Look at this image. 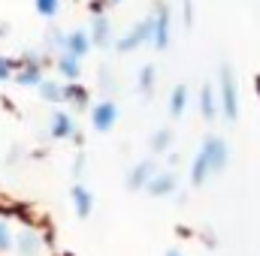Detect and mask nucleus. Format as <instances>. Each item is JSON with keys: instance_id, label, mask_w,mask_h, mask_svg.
I'll return each instance as SVG.
<instances>
[{"instance_id": "nucleus-1", "label": "nucleus", "mask_w": 260, "mask_h": 256, "mask_svg": "<svg viewBox=\"0 0 260 256\" xmlns=\"http://www.w3.org/2000/svg\"><path fill=\"white\" fill-rule=\"evenodd\" d=\"M227 160H230V151H227V142L221 136H206L200 151L191 160V169H188V178H191V187H203L212 175H221L227 169Z\"/></svg>"}, {"instance_id": "nucleus-2", "label": "nucleus", "mask_w": 260, "mask_h": 256, "mask_svg": "<svg viewBox=\"0 0 260 256\" xmlns=\"http://www.w3.org/2000/svg\"><path fill=\"white\" fill-rule=\"evenodd\" d=\"M218 109H221V115L233 124V121H239V81H236V75H233V69L230 64H221L218 69Z\"/></svg>"}, {"instance_id": "nucleus-3", "label": "nucleus", "mask_w": 260, "mask_h": 256, "mask_svg": "<svg viewBox=\"0 0 260 256\" xmlns=\"http://www.w3.org/2000/svg\"><path fill=\"white\" fill-rule=\"evenodd\" d=\"M151 36H154V15H145L142 21H136L127 33L115 42V49L121 55H130V52H136L142 46H151Z\"/></svg>"}, {"instance_id": "nucleus-4", "label": "nucleus", "mask_w": 260, "mask_h": 256, "mask_svg": "<svg viewBox=\"0 0 260 256\" xmlns=\"http://www.w3.org/2000/svg\"><path fill=\"white\" fill-rule=\"evenodd\" d=\"M151 15H154V36H151V46H154V52H167L170 42H173V9H170V3L157 0Z\"/></svg>"}, {"instance_id": "nucleus-5", "label": "nucleus", "mask_w": 260, "mask_h": 256, "mask_svg": "<svg viewBox=\"0 0 260 256\" xmlns=\"http://www.w3.org/2000/svg\"><path fill=\"white\" fill-rule=\"evenodd\" d=\"M154 172H157V160H139V163H133L127 172V190L130 193H139L145 190V184L154 178Z\"/></svg>"}, {"instance_id": "nucleus-6", "label": "nucleus", "mask_w": 260, "mask_h": 256, "mask_svg": "<svg viewBox=\"0 0 260 256\" xmlns=\"http://www.w3.org/2000/svg\"><path fill=\"white\" fill-rule=\"evenodd\" d=\"M118 103H112V100H103V103H97L94 106V112H91V124L94 130H100V133H106V130H112L118 124Z\"/></svg>"}, {"instance_id": "nucleus-7", "label": "nucleus", "mask_w": 260, "mask_h": 256, "mask_svg": "<svg viewBox=\"0 0 260 256\" xmlns=\"http://www.w3.org/2000/svg\"><path fill=\"white\" fill-rule=\"evenodd\" d=\"M176 187H179V184H176V172H160V169H157L154 178L145 184V193L154 196V199H164V196H173Z\"/></svg>"}, {"instance_id": "nucleus-8", "label": "nucleus", "mask_w": 260, "mask_h": 256, "mask_svg": "<svg viewBox=\"0 0 260 256\" xmlns=\"http://www.w3.org/2000/svg\"><path fill=\"white\" fill-rule=\"evenodd\" d=\"M200 115H203V121H215L218 118V94H215V84H203L200 88Z\"/></svg>"}, {"instance_id": "nucleus-9", "label": "nucleus", "mask_w": 260, "mask_h": 256, "mask_svg": "<svg viewBox=\"0 0 260 256\" xmlns=\"http://www.w3.org/2000/svg\"><path fill=\"white\" fill-rule=\"evenodd\" d=\"M91 42L100 46V49H106V46L112 42V24H109V18H106L103 12L94 15V24H91Z\"/></svg>"}, {"instance_id": "nucleus-10", "label": "nucleus", "mask_w": 260, "mask_h": 256, "mask_svg": "<svg viewBox=\"0 0 260 256\" xmlns=\"http://www.w3.org/2000/svg\"><path fill=\"white\" fill-rule=\"evenodd\" d=\"M167 106H170L173 118H182L185 109H188V84H176L173 94H170V100H167Z\"/></svg>"}, {"instance_id": "nucleus-11", "label": "nucleus", "mask_w": 260, "mask_h": 256, "mask_svg": "<svg viewBox=\"0 0 260 256\" xmlns=\"http://www.w3.org/2000/svg\"><path fill=\"white\" fill-rule=\"evenodd\" d=\"M154 78H157V69H154V64H142V69H139V78H136V84H139V94L148 100L151 94H154Z\"/></svg>"}, {"instance_id": "nucleus-12", "label": "nucleus", "mask_w": 260, "mask_h": 256, "mask_svg": "<svg viewBox=\"0 0 260 256\" xmlns=\"http://www.w3.org/2000/svg\"><path fill=\"white\" fill-rule=\"evenodd\" d=\"M73 202H76L79 217H88V214H91V208H94V196L88 193V187H82V184H76V187H73Z\"/></svg>"}, {"instance_id": "nucleus-13", "label": "nucleus", "mask_w": 260, "mask_h": 256, "mask_svg": "<svg viewBox=\"0 0 260 256\" xmlns=\"http://www.w3.org/2000/svg\"><path fill=\"white\" fill-rule=\"evenodd\" d=\"M148 145H151V151H154V154H167V151L173 148V130H170V127L154 130V136L148 139Z\"/></svg>"}, {"instance_id": "nucleus-14", "label": "nucleus", "mask_w": 260, "mask_h": 256, "mask_svg": "<svg viewBox=\"0 0 260 256\" xmlns=\"http://www.w3.org/2000/svg\"><path fill=\"white\" fill-rule=\"evenodd\" d=\"M88 49H91V36H88V33H82V30L70 33V39H67V52H70V55L82 58V55H88Z\"/></svg>"}, {"instance_id": "nucleus-15", "label": "nucleus", "mask_w": 260, "mask_h": 256, "mask_svg": "<svg viewBox=\"0 0 260 256\" xmlns=\"http://www.w3.org/2000/svg\"><path fill=\"white\" fill-rule=\"evenodd\" d=\"M52 130H55V136L58 139H64V136H70V130H73V121H70V115H55V124H52Z\"/></svg>"}, {"instance_id": "nucleus-16", "label": "nucleus", "mask_w": 260, "mask_h": 256, "mask_svg": "<svg viewBox=\"0 0 260 256\" xmlns=\"http://www.w3.org/2000/svg\"><path fill=\"white\" fill-rule=\"evenodd\" d=\"M182 24L185 30L194 27V0H182Z\"/></svg>"}, {"instance_id": "nucleus-17", "label": "nucleus", "mask_w": 260, "mask_h": 256, "mask_svg": "<svg viewBox=\"0 0 260 256\" xmlns=\"http://www.w3.org/2000/svg\"><path fill=\"white\" fill-rule=\"evenodd\" d=\"M76 61H79L76 55H64V58H61V69H64L70 78H73V75H79V64H76Z\"/></svg>"}, {"instance_id": "nucleus-18", "label": "nucleus", "mask_w": 260, "mask_h": 256, "mask_svg": "<svg viewBox=\"0 0 260 256\" xmlns=\"http://www.w3.org/2000/svg\"><path fill=\"white\" fill-rule=\"evenodd\" d=\"M64 97H67V100L73 97L76 103H85V100H88V94H85V88H82V84H73V88H67V91H64Z\"/></svg>"}, {"instance_id": "nucleus-19", "label": "nucleus", "mask_w": 260, "mask_h": 256, "mask_svg": "<svg viewBox=\"0 0 260 256\" xmlns=\"http://www.w3.org/2000/svg\"><path fill=\"white\" fill-rule=\"evenodd\" d=\"M115 3H121V0H97V9H106V6H115Z\"/></svg>"}, {"instance_id": "nucleus-20", "label": "nucleus", "mask_w": 260, "mask_h": 256, "mask_svg": "<svg viewBox=\"0 0 260 256\" xmlns=\"http://www.w3.org/2000/svg\"><path fill=\"white\" fill-rule=\"evenodd\" d=\"M167 256H182V253H179V250H170V253H167Z\"/></svg>"}, {"instance_id": "nucleus-21", "label": "nucleus", "mask_w": 260, "mask_h": 256, "mask_svg": "<svg viewBox=\"0 0 260 256\" xmlns=\"http://www.w3.org/2000/svg\"><path fill=\"white\" fill-rule=\"evenodd\" d=\"M257 100H260V75H257Z\"/></svg>"}]
</instances>
